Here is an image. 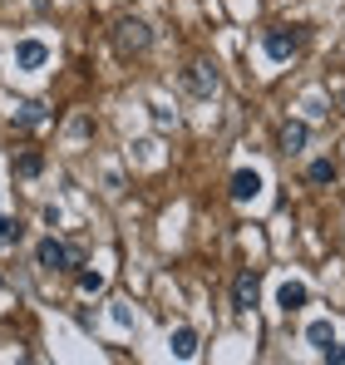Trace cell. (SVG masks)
<instances>
[{
  "label": "cell",
  "mask_w": 345,
  "mask_h": 365,
  "mask_svg": "<svg viewBox=\"0 0 345 365\" xmlns=\"http://www.w3.org/2000/svg\"><path fill=\"white\" fill-rule=\"evenodd\" d=\"M168 351H172V361H192V356H197V331H192V326H172Z\"/></svg>",
  "instance_id": "obj_8"
},
{
  "label": "cell",
  "mask_w": 345,
  "mask_h": 365,
  "mask_svg": "<svg viewBox=\"0 0 345 365\" xmlns=\"http://www.w3.org/2000/svg\"><path fill=\"white\" fill-rule=\"evenodd\" d=\"M217 84H222V79H217V69H212L207 60H197V64H187V69H182V89H187L192 99H212V94H217Z\"/></svg>",
  "instance_id": "obj_3"
},
{
  "label": "cell",
  "mask_w": 345,
  "mask_h": 365,
  "mask_svg": "<svg viewBox=\"0 0 345 365\" xmlns=\"http://www.w3.org/2000/svg\"><path fill=\"white\" fill-rule=\"evenodd\" d=\"M79 292H84V297H99V292H104V272H99V267H79Z\"/></svg>",
  "instance_id": "obj_14"
},
{
  "label": "cell",
  "mask_w": 345,
  "mask_h": 365,
  "mask_svg": "<svg viewBox=\"0 0 345 365\" xmlns=\"http://www.w3.org/2000/svg\"><path fill=\"white\" fill-rule=\"evenodd\" d=\"M45 64H50V45H45V40H20V45H15V69L35 74V69H45Z\"/></svg>",
  "instance_id": "obj_6"
},
{
  "label": "cell",
  "mask_w": 345,
  "mask_h": 365,
  "mask_svg": "<svg viewBox=\"0 0 345 365\" xmlns=\"http://www.w3.org/2000/svg\"><path fill=\"white\" fill-rule=\"evenodd\" d=\"M227 192H232V202H242V207L257 202V197H262V173H257V168H237Z\"/></svg>",
  "instance_id": "obj_7"
},
{
  "label": "cell",
  "mask_w": 345,
  "mask_h": 365,
  "mask_svg": "<svg viewBox=\"0 0 345 365\" xmlns=\"http://www.w3.org/2000/svg\"><path fill=\"white\" fill-rule=\"evenodd\" d=\"M45 119H50V109H45L40 99H25V104L15 109V123H20V128H40Z\"/></svg>",
  "instance_id": "obj_11"
},
{
  "label": "cell",
  "mask_w": 345,
  "mask_h": 365,
  "mask_svg": "<svg viewBox=\"0 0 345 365\" xmlns=\"http://www.w3.org/2000/svg\"><path fill=\"white\" fill-rule=\"evenodd\" d=\"M35 267H45V272H74V267H84V252L59 242V237H45V242L35 247Z\"/></svg>",
  "instance_id": "obj_1"
},
{
  "label": "cell",
  "mask_w": 345,
  "mask_h": 365,
  "mask_svg": "<svg viewBox=\"0 0 345 365\" xmlns=\"http://www.w3.org/2000/svg\"><path fill=\"white\" fill-rule=\"evenodd\" d=\"M336 173H341L336 158H316V163L306 168V178H311V182H336Z\"/></svg>",
  "instance_id": "obj_16"
},
{
  "label": "cell",
  "mask_w": 345,
  "mask_h": 365,
  "mask_svg": "<svg viewBox=\"0 0 345 365\" xmlns=\"http://www.w3.org/2000/svg\"><path fill=\"white\" fill-rule=\"evenodd\" d=\"M306 341H311L316 351H326V346L336 341V326H331V321H311V326H306Z\"/></svg>",
  "instance_id": "obj_13"
},
{
  "label": "cell",
  "mask_w": 345,
  "mask_h": 365,
  "mask_svg": "<svg viewBox=\"0 0 345 365\" xmlns=\"http://www.w3.org/2000/svg\"><path fill=\"white\" fill-rule=\"evenodd\" d=\"M262 50H267V60H272V64H287L291 55L301 50V30H291V25H277V30H267Z\"/></svg>",
  "instance_id": "obj_4"
},
{
  "label": "cell",
  "mask_w": 345,
  "mask_h": 365,
  "mask_svg": "<svg viewBox=\"0 0 345 365\" xmlns=\"http://www.w3.org/2000/svg\"><path fill=\"white\" fill-rule=\"evenodd\" d=\"M15 173H20V178H40V173H45V153H35V148L20 153V158H15Z\"/></svg>",
  "instance_id": "obj_12"
},
{
  "label": "cell",
  "mask_w": 345,
  "mask_h": 365,
  "mask_svg": "<svg viewBox=\"0 0 345 365\" xmlns=\"http://www.w3.org/2000/svg\"><path fill=\"white\" fill-rule=\"evenodd\" d=\"M20 232H25V227H20L15 217H5V212H0V247H15V242H20Z\"/></svg>",
  "instance_id": "obj_17"
},
{
  "label": "cell",
  "mask_w": 345,
  "mask_h": 365,
  "mask_svg": "<svg viewBox=\"0 0 345 365\" xmlns=\"http://www.w3.org/2000/svg\"><path fill=\"white\" fill-rule=\"evenodd\" d=\"M114 45H118V55H143V50L153 45V30H148L143 20H118L114 25Z\"/></svg>",
  "instance_id": "obj_2"
},
{
  "label": "cell",
  "mask_w": 345,
  "mask_h": 365,
  "mask_svg": "<svg viewBox=\"0 0 345 365\" xmlns=\"http://www.w3.org/2000/svg\"><path fill=\"white\" fill-rule=\"evenodd\" d=\"M311 143V123L306 119H287L282 123V153H301Z\"/></svg>",
  "instance_id": "obj_9"
},
{
  "label": "cell",
  "mask_w": 345,
  "mask_h": 365,
  "mask_svg": "<svg viewBox=\"0 0 345 365\" xmlns=\"http://www.w3.org/2000/svg\"><path fill=\"white\" fill-rule=\"evenodd\" d=\"M109 316H114L118 331H133V326H138V311H133L128 302H109Z\"/></svg>",
  "instance_id": "obj_15"
},
{
  "label": "cell",
  "mask_w": 345,
  "mask_h": 365,
  "mask_svg": "<svg viewBox=\"0 0 345 365\" xmlns=\"http://www.w3.org/2000/svg\"><path fill=\"white\" fill-rule=\"evenodd\" d=\"M311 302V292H306V282H282V287H277V306H282V311H301V306Z\"/></svg>",
  "instance_id": "obj_10"
},
{
  "label": "cell",
  "mask_w": 345,
  "mask_h": 365,
  "mask_svg": "<svg viewBox=\"0 0 345 365\" xmlns=\"http://www.w3.org/2000/svg\"><path fill=\"white\" fill-rule=\"evenodd\" d=\"M262 302V277L257 272H237V282H232V311H252V306Z\"/></svg>",
  "instance_id": "obj_5"
},
{
  "label": "cell",
  "mask_w": 345,
  "mask_h": 365,
  "mask_svg": "<svg viewBox=\"0 0 345 365\" xmlns=\"http://www.w3.org/2000/svg\"><path fill=\"white\" fill-rule=\"evenodd\" d=\"M0 287H5V282H0Z\"/></svg>",
  "instance_id": "obj_19"
},
{
  "label": "cell",
  "mask_w": 345,
  "mask_h": 365,
  "mask_svg": "<svg viewBox=\"0 0 345 365\" xmlns=\"http://www.w3.org/2000/svg\"><path fill=\"white\" fill-rule=\"evenodd\" d=\"M321 356H326V361H331V365H345V346H341V341H331V346H326Z\"/></svg>",
  "instance_id": "obj_18"
}]
</instances>
